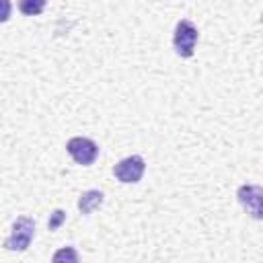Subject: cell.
Instances as JSON below:
<instances>
[{"label":"cell","mask_w":263,"mask_h":263,"mask_svg":"<svg viewBox=\"0 0 263 263\" xmlns=\"http://www.w3.org/2000/svg\"><path fill=\"white\" fill-rule=\"evenodd\" d=\"M35 236V220L29 218V216H18L14 222H12V230H10V236L4 240V249L6 251H16V253H23L29 249L31 240Z\"/></svg>","instance_id":"6da1fadb"},{"label":"cell","mask_w":263,"mask_h":263,"mask_svg":"<svg viewBox=\"0 0 263 263\" xmlns=\"http://www.w3.org/2000/svg\"><path fill=\"white\" fill-rule=\"evenodd\" d=\"M199 39V31L197 27L189 21V18H181L175 25V33H173V47L177 51V55L181 58H191L195 53V45Z\"/></svg>","instance_id":"7a4b0ae2"},{"label":"cell","mask_w":263,"mask_h":263,"mask_svg":"<svg viewBox=\"0 0 263 263\" xmlns=\"http://www.w3.org/2000/svg\"><path fill=\"white\" fill-rule=\"evenodd\" d=\"M66 150L68 154L72 156L74 162L82 164V166H90L97 156H99V146L97 142H92L90 138H84V136H74L66 142Z\"/></svg>","instance_id":"3957f363"},{"label":"cell","mask_w":263,"mask_h":263,"mask_svg":"<svg viewBox=\"0 0 263 263\" xmlns=\"http://www.w3.org/2000/svg\"><path fill=\"white\" fill-rule=\"evenodd\" d=\"M144 171H146V160L140 154L125 156L113 166V175L119 183H138Z\"/></svg>","instance_id":"277c9868"},{"label":"cell","mask_w":263,"mask_h":263,"mask_svg":"<svg viewBox=\"0 0 263 263\" xmlns=\"http://www.w3.org/2000/svg\"><path fill=\"white\" fill-rule=\"evenodd\" d=\"M236 197H238L240 205L251 214V218L261 220V216H263V189L259 185H253V183L240 185L236 191Z\"/></svg>","instance_id":"5b68a950"},{"label":"cell","mask_w":263,"mask_h":263,"mask_svg":"<svg viewBox=\"0 0 263 263\" xmlns=\"http://www.w3.org/2000/svg\"><path fill=\"white\" fill-rule=\"evenodd\" d=\"M103 201H105V193H103V191H99V189H88V191H82V193H80V197H78V210H80V214L88 216V214H92L97 208H101Z\"/></svg>","instance_id":"8992f818"},{"label":"cell","mask_w":263,"mask_h":263,"mask_svg":"<svg viewBox=\"0 0 263 263\" xmlns=\"http://www.w3.org/2000/svg\"><path fill=\"white\" fill-rule=\"evenodd\" d=\"M47 0H18V10L27 16H37L45 10Z\"/></svg>","instance_id":"52a82bcc"},{"label":"cell","mask_w":263,"mask_h":263,"mask_svg":"<svg viewBox=\"0 0 263 263\" xmlns=\"http://www.w3.org/2000/svg\"><path fill=\"white\" fill-rule=\"evenodd\" d=\"M78 253H76V249L74 247H62L60 251H55L53 253V257H51V261L53 263H60V261H70V263H78Z\"/></svg>","instance_id":"ba28073f"},{"label":"cell","mask_w":263,"mask_h":263,"mask_svg":"<svg viewBox=\"0 0 263 263\" xmlns=\"http://www.w3.org/2000/svg\"><path fill=\"white\" fill-rule=\"evenodd\" d=\"M64 220H66V212H64V210H53V212L49 214V220H47L49 230H58V228L64 224Z\"/></svg>","instance_id":"9c48e42d"},{"label":"cell","mask_w":263,"mask_h":263,"mask_svg":"<svg viewBox=\"0 0 263 263\" xmlns=\"http://www.w3.org/2000/svg\"><path fill=\"white\" fill-rule=\"evenodd\" d=\"M10 12H12L10 0H0V23H6L10 18Z\"/></svg>","instance_id":"30bf717a"}]
</instances>
